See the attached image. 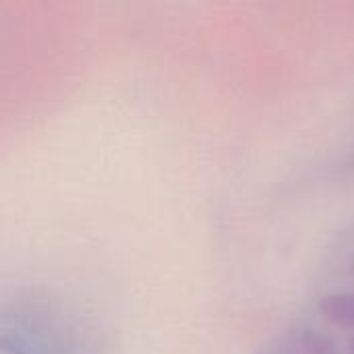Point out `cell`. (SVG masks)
<instances>
[{
    "label": "cell",
    "mask_w": 354,
    "mask_h": 354,
    "mask_svg": "<svg viewBox=\"0 0 354 354\" xmlns=\"http://www.w3.org/2000/svg\"><path fill=\"white\" fill-rule=\"evenodd\" d=\"M319 313L328 324L354 332V292L338 290L326 295L319 301Z\"/></svg>",
    "instance_id": "6da1fadb"
},
{
    "label": "cell",
    "mask_w": 354,
    "mask_h": 354,
    "mask_svg": "<svg viewBox=\"0 0 354 354\" xmlns=\"http://www.w3.org/2000/svg\"><path fill=\"white\" fill-rule=\"evenodd\" d=\"M346 353L354 354V336L348 340V344H346Z\"/></svg>",
    "instance_id": "7a4b0ae2"
}]
</instances>
